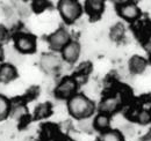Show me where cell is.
<instances>
[{"instance_id": "cell-1", "label": "cell", "mask_w": 151, "mask_h": 141, "mask_svg": "<svg viewBox=\"0 0 151 141\" xmlns=\"http://www.w3.org/2000/svg\"><path fill=\"white\" fill-rule=\"evenodd\" d=\"M94 109V103L84 94H75L68 101V110L70 115L78 120L91 117Z\"/></svg>"}, {"instance_id": "cell-2", "label": "cell", "mask_w": 151, "mask_h": 141, "mask_svg": "<svg viewBox=\"0 0 151 141\" xmlns=\"http://www.w3.org/2000/svg\"><path fill=\"white\" fill-rule=\"evenodd\" d=\"M58 11L66 23L77 21L83 13L81 5L75 0H60L58 2Z\"/></svg>"}, {"instance_id": "cell-3", "label": "cell", "mask_w": 151, "mask_h": 141, "mask_svg": "<svg viewBox=\"0 0 151 141\" xmlns=\"http://www.w3.org/2000/svg\"><path fill=\"white\" fill-rule=\"evenodd\" d=\"M15 49L20 53H33L36 50V38L30 34L21 33L15 36Z\"/></svg>"}, {"instance_id": "cell-4", "label": "cell", "mask_w": 151, "mask_h": 141, "mask_svg": "<svg viewBox=\"0 0 151 141\" xmlns=\"http://www.w3.org/2000/svg\"><path fill=\"white\" fill-rule=\"evenodd\" d=\"M47 41L49 43V46L54 51H62L65 48V45L71 42L69 31L66 29H64V28L57 29L55 33H52L47 38Z\"/></svg>"}, {"instance_id": "cell-5", "label": "cell", "mask_w": 151, "mask_h": 141, "mask_svg": "<svg viewBox=\"0 0 151 141\" xmlns=\"http://www.w3.org/2000/svg\"><path fill=\"white\" fill-rule=\"evenodd\" d=\"M77 90V81L73 78H64L55 89V95L58 98H71Z\"/></svg>"}, {"instance_id": "cell-6", "label": "cell", "mask_w": 151, "mask_h": 141, "mask_svg": "<svg viewBox=\"0 0 151 141\" xmlns=\"http://www.w3.org/2000/svg\"><path fill=\"white\" fill-rule=\"evenodd\" d=\"M117 13L121 18L124 20L129 21V22H134L141 15V11L137 6L136 2L132 1H127V2H121L117 6Z\"/></svg>"}, {"instance_id": "cell-7", "label": "cell", "mask_w": 151, "mask_h": 141, "mask_svg": "<svg viewBox=\"0 0 151 141\" xmlns=\"http://www.w3.org/2000/svg\"><path fill=\"white\" fill-rule=\"evenodd\" d=\"M121 105V98L117 96H107L105 97L100 104H99V110L101 113L105 115H111L117 111V109Z\"/></svg>"}, {"instance_id": "cell-8", "label": "cell", "mask_w": 151, "mask_h": 141, "mask_svg": "<svg viewBox=\"0 0 151 141\" xmlns=\"http://www.w3.org/2000/svg\"><path fill=\"white\" fill-rule=\"evenodd\" d=\"M80 44L78 42H70L65 45V48L62 50V57L65 61L73 64L78 60L80 56Z\"/></svg>"}, {"instance_id": "cell-9", "label": "cell", "mask_w": 151, "mask_h": 141, "mask_svg": "<svg viewBox=\"0 0 151 141\" xmlns=\"http://www.w3.org/2000/svg\"><path fill=\"white\" fill-rule=\"evenodd\" d=\"M40 65H41L43 70L52 72V70H57L60 66V59H59L58 56L54 54V53H44L41 57Z\"/></svg>"}, {"instance_id": "cell-10", "label": "cell", "mask_w": 151, "mask_h": 141, "mask_svg": "<svg viewBox=\"0 0 151 141\" xmlns=\"http://www.w3.org/2000/svg\"><path fill=\"white\" fill-rule=\"evenodd\" d=\"M105 9V2L99 0H88L85 2V11L86 13L93 19H98L101 16Z\"/></svg>"}, {"instance_id": "cell-11", "label": "cell", "mask_w": 151, "mask_h": 141, "mask_svg": "<svg viewBox=\"0 0 151 141\" xmlns=\"http://www.w3.org/2000/svg\"><path fill=\"white\" fill-rule=\"evenodd\" d=\"M18 76V72L15 66L11 65L9 63L0 65V82L7 83L12 80H14Z\"/></svg>"}, {"instance_id": "cell-12", "label": "cell", "mask_w": 151, "mask_h": 141, "mask_svg": "<svg viewBox=\"0 0 151 141\" xmlns=\"http://www.w3.org/2000/svg\"><path fill=\"white\" fill-rule=\"evenodd\" d=\"M93 127L96 131H100V132H106L109 130L111 127V119L108 117V115H105V113H100L93 119Z\"/></svg>"}, {"instance_id": "cell-13", "label": "cell", "mask_w": 151, "mask_h": 141, "mask_svg": "<svg viewBox=\"0 0 151 141\" xmlns=\"http://www.w3.org/2000/svg\"><path fill=\"white\" fill-rule=\"evenodd\" d=\"M145 67H147V60L139 56H134L129 60V70L132 73H136V74L142 73L144 72Z\"/></svg>"}, {"instance_id": "cell-14", "label": "cell", "mask_w": 151, "mask_h": 141, "mask_svg": "<svg viewBox=\"0 0 151 141\" xmlns=\"http://www.w3.org/2000/svg\"><path fill=\"white\" fill-rule=\"evenodd\" d=\"M99 141H124V137L117 130H108L101 133Z\"/></svg>"}, {"instance_id": "cell-15", "label": "cell", "mask_w": 151, "mask_h": 141, "mask_svg": "<svg viewBox=\"0 0 151 141\" xmlns=\"http://www.w3.org/2000/svg\"><path fill=\"white\" fill-rule=\"evenodd\" d=\"M11 111H12V109H11L9 100L6 96L0 95V120L7 118L8 115L11 113Z\"/></svg>"}, {"instance_id": "cell-16", "label": "cell", "mask_w": 151, "mask_h": 141, "mask_svg": "<svg viewBox=\"0 0 151 141\" xmlns=\"http://www.w3.org/2000/svg\"><path fill=\"white\" fill-rule=\"evenodd\" d=\"M50 113H51V105H50V103L40 104V105L35 109V117H36L37 119L45 118V117L50 116Z\"/></svg>"}, {"instance_id": "cell-17", "label": "cell", "mask_w": 151, "mask_h": 141, "mask_svg": "<svg viewBox=\"0 0 151 141\" xmlns=\"http://www.w3.org/2000/svg\"><path fill=\"white\" fill-rule=\"evenodd\" d=\"M8 61L11 65H20L23 61V54L20 53L17 49H9L8 50Z\"/></svg>"}, {"instance_id": "cell-18", "label": "cell", "mask_w": 151, "mask_h": 141, "mask_svg": "<svg viewBox=\"0 0 151 141\" xmlns=\"http://www.w3.org/2000/svg\"><path fill=\"white\" fill-rule=\"evenodd\" d=\"M78 127L84 131V132H91L94 127H93V119L91 117L88 118H84V119H80L78 122Z\"/></svg>"}, {"instance_id": "cell-19", "label": "cell", "mask_w": 151, "mask_h": 141, "mask_svg": "<svg viewBox=\"0 0 151 141\" xmlns=\"http://www.w3.org/2000/svg\"><path fill=\"white\" fill-rule=\"evenodd\" d=\"M136 119L139 124H143V125L149 124L151 122V112L148 110H141V111H138Z\"/></svg>"}, {"instance_id": "cell-20", "label": "cell", "mask_w": 151, "mask_h": 141, "mask_svg": "<svg viewBox=\"0 0 151 141\" xmlns=\"http://www.w3.org/2000/svg\"><path fill=\"white\" fill-rule=\"evenodd\" d=\"M123 33H124V29H123V26L122 24H117L113 27L112 31H111V36L113 39H119L123 36Z\"/></svg>"}, {"instance_id": "cell-21", "label": "cell", "mask_w": 151, "mask_h": 141, "mask_svg": "<svg viewBox=\"0 0 151 141\" xmlns=\"http://www.w3.org/2000/svg\"><path fill=\"white\" fill-rule=\"evenodd\" d=\"M32 5H33V9H34L36 13H41V12H43V11L47 8V6L49 5V2L42 1V0H37V1H34Z\"/></svg>"}, {"instance_id": "cell-22", "label": "cell", "mask_w": 151, "mask_h": 141, "mask_svg": "<svg viewBox=\"0 0 151 141\" xmlns=\"http://www.w3.org/2000/svg\"><path fill=\"white\" fill-rule=\"evenodd\" d=\"M9 37V34H8V30L6 29V27L4 26H0V44L6 42Z\"/></svg>"}, {"instance_id": "cell-23", "label": "cell", "mask_w": 151, "mask_h": 141, "mask_svg": "<svg viewBox=\"0 0 151 141\" xmlns=\"http://www.w3.org/2000/svg\"><path fill=\"white\" fill-rule=\"evenodd\" d=\"M142 141H151V132H149V133L142 139Z\"/></svg>"}, {"instance_id": "cell-24", "label": "cell", "mask_w": 151, "mask_h": 141, "mask_svg": "<svg viewBox=\"0 0 151 141\" xmlns=\"http://www.w3.org/2000/svg\"><path fill=\"white\" fill-rule=\"evenodd\" d=\"M2 58H4V50H2V48L0 46V60H2Z\"/></svg>"}, {"instance_id": "cell-25", "label": "cell", "mask_w": 151, "mask_h": 141, "mask_svg": "<svg viewBox=\"0 0 151 141\" xmlns=\"http://www.w3.org/2000/svg\"><path fill=\"white\" fill-rule=\"evenodd\" d=\"M24 141H37L36 139H34V138H27Z\"/></svg>"}, {"instance_id": "cell-26", "label": "cell", "mask_w": 151, "mask_h": 141, "mask_svg": "<svg viewBox=\"0 0 151 141\" xmlns=\"http://www.w3.org/2000/svg\"><path fill=\"white\" fill-rule=\"evenodd\" d=\"M47 141H57V140H56V139H54V138H49Z\"/></svg>"}, {"instance_id": "cell-27", "label": "cell", "mask_w": 151, "mask_h": 141, "mask_svg": "<svg viewBox=\"0 0 151 141\" xmlns=\"http://www.w3.org/2000/svg\"><path fill=\"white\" fill-rule=\"evenodd\" d=\"M63 141H73V140H71V139H65V140H63Z\"/></svg>"}]
</instances>
